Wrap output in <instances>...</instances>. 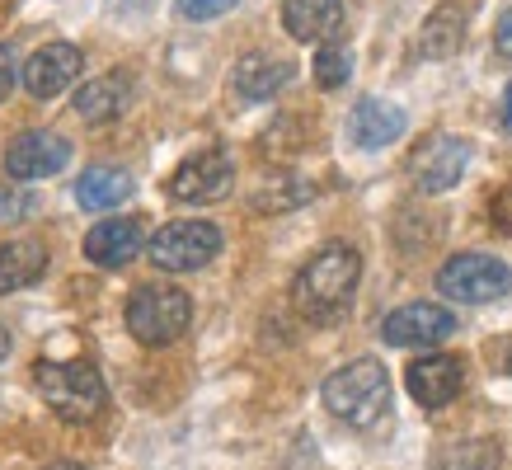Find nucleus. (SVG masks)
<instances>
[{"instance_id":"4468645a","label":"nucleus","mask_w":512,"mask_h":470,"mask_svg":"<svg viewBox=\"0 0 512 470\" xmlns=\"http://www.w3.org/2000/svg\"><path fill=\"white\" fill-rule=\"evenodd\" d=\"M343 24V0H282V29L296 43H329Z\"/></svg>"},{"instance_id":"423d86ee","label":"nucleus","mask_w":512,"mask_h":470,"mask_svg":"<svg viewBox=\"0 0 512 470\" xmlns=\"http://www.w3.org/2000/svg\"><path fill=\"white\" fill-rule=\"evenodd\" d=\"M146 254L165 273H193V268L212 264L221 254V231L212 221H170L165 231L151 235Z\"/></svg>"},{"instance_id":"2eb2a0df","label":"nucleus","mask_w":512,"mask_h":470,"mask_svg":"<svg viewBox=\"0 0 512 470\" xmlns=\"http://www.w3.org/2000/svg\"><path fill=\"white\" fill-rule=\"evenodd\" d=\"M404 132V113L386 99H362L348 118V137L362 146V151H376V146H390V141Z\"/></svg>"},{"instance_id":"c85d7f7f","label":"nucleus","mask_w":512,"mask_h":470,"mask_svg":"<svg viewBox=\"0 0 512 470\" xmlns=\"http://www.w3.org/2000/svg\"><path fill=\"white\" fill-rule=\"evenodd\" d=\"M47 470H85V466H76V461H52Z\"/></svg>"},{"instance_id":"20e7f679","label":"nucleus","mask_w":512,"mask_h":470,"mask_svg":"<svg viewBox=\"0 0 512 470\" xmlns=\"http://www.w3.org/2000/svg\"><path fill=\"white\" fill-rule=\"evenodd\" d=\"M188 320H193V301H188V292H179V287L146 282V287H137V292L127 297V329H132V339L146 348L174 344L188 329Z\"/></svg>"},{"instance_id":"bb28decb","label":"nucleus","mask_w":512,"mask_h":470,"mask_svg":"<svg viewBox=\"0 0 512 470\" xmlns=\"http://www.w3.org/2000/svg\"><path fill=\"white\" fill-rule=\"evenodd\" d=\"M503 127L512 132V85H508V94H503Z\"/></svg>"},{"instance_id":"9d476101","label":"nucleus","mask_w":512,"mask_h":470,"mask_svg":"<svg viewBox=\"0 0 512 470\" xmlns=\"http://www.w3.org/2000/svg\"><path fill=\"white\" fill-rule=\"evenodd\" d=\"M80 71H85L80 47H71V43H47V47H38V52H33L29 62H24L19 80H24V90H29L33 99H57L66 85H76Z\"/></svg>"},{"instance_id":"412c9836","label":"nucleus","mask_w":512,"mask_h":470,"mask_svg":"<svg viewBox=\"0 0 512 470\" xmlns=\"http://www.w3.org/2000/svg\"><path fill=\"white\" fill-rule=\"evenodd\" d=\"M315 85L320 90H339L343 80L353 76V52L348 47H339V43H325L320 52H315Z\"/></svg>"},{"instance_id":"6ab92c4d","label":"nucleus","mask_w":512,"mask_h":470,"mask_svg":"<svg viewBox=\"0 0 512 470\" xmlns=\"http://www.w3.org/2000/svg\"><path fill=\"white\" fill-rule=\"evenodd\" d=\"M127 193H132V179H127L123 170H113V165H90L76 184V203L90 207V212H109V207L127 203Z\"/></svg>"},{"instance_id":"aec40b11","label":"nucleus","mask_w":512,"mask_h":470,"mask_svg":"<svg viewBox=\"0 0 512 470\" xmlns=\"http://www.w3.org/2000/svg\"><path fill=\"white\" fill-rule=\"evenodd\" d=\"M461 43H466V15H461L456 5H442L437 15H428V24H423V33H419L423 57H451Z\"/></svg>"},{"instance_id":"dca6fc26","label":"nucleus","mask_w":512,"mask_h":470,"mask_svg":"<svg viewBox=\"0 0 512 470\" xmlns=\"http://www.w3.org/2000/svg\"><path fill=\"white\" fill-rule=\"evenodd\" d=\"M127 99H132V80L99 76V80H85L76 90V113L85 123H109V118H118L127 109Z\"/></svg>"},{"instance_id":"cd10ccee","label":"nucleus","mask_w":512,"mask_h":470,"mask_svg":"<svg viewBox=\"0 0 512 470\" xmlns=\"http://www.w3.org/2000/svg\"><path fill=\"white\" fill-rule=\"evenodd\" d=\"M5 353H10V334H5V325H0V362H5Z\"/></svg>"},{"instance_id":"7ed1b4c3","label":"nucleus","mask_w":512,"mask_h":470,"mask_svg":"<svg viewBox=\"0 0 512 470\" xmlns=\"http://www.w3.org/2000/svg\"><path fill=\"white\" fill-rule=\"evenodd\" d=\"M33 386L47 405L57 409L66 423H90L99 409L109 405L104 391V376L94 372V362H52L38 358L33 362Z\"/></svg>"},{"instance_id":"4be33fe9","label":"nucleus","mask_w":512,"mask_h":470,"mask_svg":"<svg viewBox=\"0 0 512 470\" xmlns=\"http://www.w3.org/2000/svg\"><path fill=\"white\" fill-rule=\"evenodd\" d=\"M38 207V198H33L24 184H5L0 188V221H24Z\"/></svg>"},{"instance_id":"39448f33","label":"nucleus","mask_w":512,"mask_h":470,"mask_svg":"<svg viewBox=\"0 0 512 470\" xmlns=\"http://www.w3.org/2000/svg\"><path fill=\"white\" fill-rule=\"evenodd\" d=\"M437 292L470 301V306H484V301H498L512 292V268L503 259H494V254H456L437 273Z\"/></svg>"},{"instance_id":"f03ea898","label":"nucleus","mask_w":512,"mask_h":470,"mask_svg":"<svg viewBox=\"0 0 512 470\" xmlns=\"http://www.w3.org/2000/svg\"><path fill=\"white\" fill-rule=\"evenodd\" d=\"M325 409L353 428H372L390 409V376L376 358L343 362L339 372L325 376Z\"/></svg>"},{"instance_id":"6e6552de","label":"nucleus","mask_w":512,"mask_h":470,"mask_svg":"<svg viewBox=\"0 0 512 470\" xmlns=\"http://www.w3.org/2000/svg\"><path fill=\"white\" fill-rule=\"evenodd\" d=\"M447 334H456V315L437 301H414V306H400L381 320V339L395 348H433Z\"/></svg>"},{"instance_id":"b1692460","label":"nucleus","mask_w":512,"mask_h":470,"mask_svg":"<svg viewBox=\"0 0 512 470\" xmlns=\"http://www.w3.org/2000/svg\"><path fill=\"white\" fill-rule=\"evenodd\" d=\"M489 221H494L503 235H512V184L503 193H494V203H489Z\"/></svg>"},{"instance_id":"5701e85b","label":"nucleus","mask_w":512,"mask_h":470,"mask_svg":"<svg viewBox=\"0 0 512 470\" xmlns=\"http://www.w3.org/2000/svg\"><path fill=\"white\" fill-rule=\"evenodd\" d=\"M179 5V15H188V19H217V15H226L235 0H174Z\"/></svg>"},{"instance_id":"9b49d317","label":"nucleus","mask_w":512,"mask_h":470,"mask_svg":"<svg viewBox=\"0 0 512 470\" xmlns=\"http://www.w3.org/2000/svg\"><path fill=\"white\" fill-rule=\"evenodd\" d=\"M71 160V146L57 132H19L10 146H5V174L10 179H47V174L66 170Z\"/></svg>"},{"instance_id":"a878e982","label":"nucleus","mask_w":512,"mask_h":470,"mask_svg":"<svg viewBox=\"0 0 512 470\" xmlns=\"http://www.w3.org/2000/svg\"><path fill=\"white\" fill-rule=\"evenodd\" d=\"M494 47L503 52V57H508V62H512V5L503 10V19H498V29H494Z\"/></svg>"},{"instance_id":"0eeeda50","label":"nucleus","mask_w":512,"mask_h":470,"mask_svg":"<svg viewBox=\"0 0 512 470\" xmlns=\"http://www.w3.org/2000/svg\"><path fill=\"white\" fill-rule=\"evenodd\" d=\"M235 184V160L221 146H202L170 174V198L179 203H217Z\"/></svg>"},{"instance_id":"f8f14e48","label":"nucleus","mask_w":512,"mask_h":470,"mask_svg":"<svg viewBox=\"0 0 512 470\" xmlns=\"http://www.w3.org/2000/svg\"><path fill=\"white\" fill-rule=\"evenodd\" d=\"M404 386H409V395H414L423 409H442L461 395V386H466V367H461V358L428 353V358H419L409 372H404Z\"/></svg>"},{"instance_id":"1a4fd4ad","label":"nucleus","mask_w":512,"mask_h":470,"mask_svg":"<svg viewBox=\"0 0 512 470\" xmlns=\"http://www.w3.org/2000/svg\"><path fill=\"white\" fill-rule=\"evenodd\" d=\"M466 160H470L466 141L437 132V137H428L419 151L409 156V174H414V184H419L423 193H447V188L466 174Z\"/></svg>"},{"instance_id":"ddd939ff","label":"nucleus","mask_w":512,"mask_h":470,"mask_svg":"<svg viewBox=\"0 0 512 470\" xmlns=\"http://www.w3.org/2000/svg\"><path fill=\"white\" fill-rule=\"evenodd\" d=\"M141 254V221L137 217H118V221H99L85 235V259H94L99 268H123Z\"/></svg>"},{"instance_id":"f3484780","label":"nucleus","mask_w":512,"mask_h":470,"mask_svg":"<svg viewBox=\"0 0 512 470\" xmlns=\"http://www.w3.org/2000/svg\"><path fill=\"white\" fill-rule=\"evenodd\" d=\"M287 80H292V62H282L273 52H249V57L235 62V90L245 94V99H268Z\"/></svg>"},{"instance_id":"393cba45","label":"nucleus","mask_w":512,"mask_h":470,"mask_svg":"<svg viewBox=\"0 0 512 470\" xmlns=\"http://www.w3.org/2000/svg\"><path fill=\"white\" fill-rule=\"evenodd\" d=\"M10 90H15V52L0 43V99H5Z\"/></svg>"},{"instance_id":"f257e3e1","label":"nucleus","mask_w":512,"mask_h":470,"mask_svg":"<svg viewBox=\"0 0 512 470\" xmlns=\"http://www.w3.org/2000/svg\"><path fill=\"white\" fill-rule=\"evenodd\" d=\"M357 278H362V254H357L353 245L334 240V245H325V250H315L292 282L296 311L306 315V320H315V325L339 320V315L353 306Z\"/></svg>"},{"instance_id":"c756f323","label":"nucleus","mask_w":512,"mask_h":470,"mask_svg":"<svg viewBox=\"0 0 512 470\" xmlns=\"http://www.w3.org/2000/svg\"><path fill=\"white\" fill-rule=\"evenodd\" d=\"M503 362H508V372H512V344H508V353H503Z\"/></svg>"},{"instance_id":"a211bd4d","label":"nucleus","mask_w":512,"mask_h":470,"mask_svg":"<svg viewBox=\"0 0 512 470\" xmlns=\"http://www.w3.org/2000/svg\"><path fill=\"white\" fill-rule=\"evenodd\" d=\"M43 273H47V250L38 240H5L0 245V297L19 292V287H33Z\"/></svg>"}]
</instances>
